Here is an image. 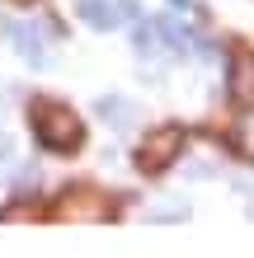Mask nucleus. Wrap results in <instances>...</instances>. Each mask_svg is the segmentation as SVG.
<instances>
[{"label": "nucleus", "instance_id": "6e6552de", "mask_svg": "<svg viewBox=\"0 0 254 258\" xmlns=\"http://www.w3.org/2000/svg\"><path fill=\"white\" fill-rule=\"evenodd\" d=\"M5 155H10V150H5V136H0V160H5Z\"/></svg>", "mask_w": 254, "mask_h": 258}, {"label": "nucleus", "instance_id": "7ed1b4c3", "mask_svg": "<svg viewBox=\"0 0 254 258\" xmlns=\"http://www.w3.org/2000/svg\"><path fill=\"white\" fill-rule=\"evenodd\" d=\"M0 28H5V38H10L33 66L47 61V28H42V24H33V19H5Z\"/></svg>", "mask_w": 254, "mask_h": 258}, {"label": "nucleus", "instance_id": "20e7f679", "mask_svg": "<svg viewBox=\"0 0 254 258\" xmlns=\"http://www.w3.org/2000/svg\"><path fill=\"white\" fill-rule=\"evenodd\" d=\"M231 99L240 108H254V52H235L231 56Z\"/></svg>", "mask_w": 254, "mask_h": 258}, {"label": "nucleus", "instance_id": "f03ea898", "mask_svg": "<svg viewBox=\"0 0 254 258\" xmlns=\"http://www.w3.org/2000/svg\"><path fill=\"white\" fill-rule=\"evenodd\" d=\"M179 150H184V127H156L151 136L141 141V150H137V164L146 174H165L170 164L179 160Z\"/></svg>", "mask_w": 254, "mask_h": 258}, {"label": "nucleus", "instance_id": "1a4fd4ad", "mask_svg": "<svg viewBox=\"0 0 254 258\" xmlns=\"http://www.w3.org/2000/svg\"><path fill=\"white\" fill-rule=\"evenodd\" d=\"M14 5H33V0H14Z\"/></svg>", "mask_w": 254, "mask_h": 258}, {"label": "nucleus", "instance_id": "0eeeda50", "mask_svg": "<svg viewBox=\"0 0 254 258\" xmlns=\"http://www.w3.org/2000/svg\"><path fill=\"white\" fill-rule=\"evenodd\" d=\"M99 113L113 117V127H127V117H132V108H127L123 99H99Z\"/></svg>", "mask_w": 254, "mask_h": 258}, {"label": "nucleus", "instance_id": "423d86ee", "mask_svg": "<svg viewBox=\"0 0 254 258\" xmlns=\"http://www.w3.org/2000/svg\"><path fill=\"white\" fill-rule=\"evenodd\" d=\"M57 216H109V207L99 202V192H71V202L57 207Z\"/></svg>", "mask_w": 254, "mask_h": 258}, {"label": "nucleus", "instance_id": "f257e3e1", "mask_svg": "<svg viewBox=\"0 0 254 258\" xmlns=\"http://www.w3.org/2000/svg\"><path fill=\"white\" fill-rule=\"evenodd\" d=\"M33 132H38V141L47 150H57V155H71V150H80V141H85L80 117L71 113L66 103H52V99L33 103Z\"/></svg>", "mask_w": 254, "mask_h": 258}, {"label": "nucleus", "instance_id": "39448f33", "mask_svg": "<svg viewBox=\"0 0 254 258\" xmlns=\"http://www.w3.org/2000/svg\"><path fill=\"white\" fill-rule=\"evenodd\" d=\"M80 19L94 24V28H113L118 19H123V5H113V0H76Z\"/></svg>", "mask_w": 254, "mask_h": 258}]
</instances>
